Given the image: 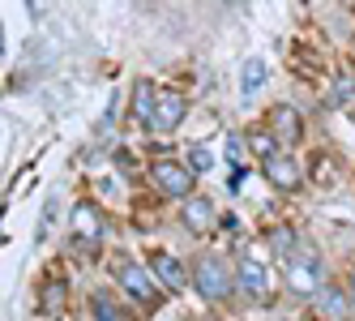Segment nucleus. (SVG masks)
Here are the masks:
<instances>
[{"instance_id":"16","label":"nucleus","mask_w":355,"mask_h":321,"mask_svg":"<svg viewBox=\"0 0 355 321\" xmlns=\"http://www.w3.org/2000/svg\"><path fill=\"white\" fill-rule=\"evenodd\" d=\"M210 167H214V150L210 146H193L189 150V171L197 176V171H210Z\"/></svg>"},{"instance_id":"13","label":"nucleus","mask_w":355,"mask_h":321,"mask_svg":"<svg viewBox=\"0 0 355 321\" xmlns=\"http://www.w3.org/2000/svg\"><path fill=\"white\" fill-rule=\"evenodd\" d=\"M274 133L283 141H300L304 125H300V112L295 107H274Z\"/></svg>"},{"instance_id":"20","label":"nucleus","mask_w":355,"mask_h":321,"mask_svg":"<svg viewBox=\"0 0 355 321\" xmlns=\"http://www.w3.org/2000/svg\"><path fill=\"white\" fill-rule=\"evenodd\" d=\"M240 159H244V146H240V137H227V163H236V167H240Z\"/></svg>"},{"instance_id":"7","label":"nucleus","mask_w":355,"mask_h":321,"mask_svg":"<svg viewBox=\"0 0 355 321\" xmlns=\"http://www.w3.org/2000/svg\"><path fill=\"white\" fill-rule=\"evenodd\" d=\"M180 223H184L189 232L214 227V202H210V197H189V202L180 206Z\"/></svg>"},{"instance_id":"11","label":"nucleus","mask_w":355,"mask_h":321,"mask_svg":"<svg viewBox=\"0 0 355 321\" xmlns=\"http://www.w3.org/2000/svg\"><path fill=\"white\" fill-rule=\"evenodd\" d=\"M155 275L163 279V287H171V291H180L193 275H189V270H184V261L180 257H171V253H159L155 257Z\"/></svg>"},{"instance_id":"14","label":"nucleus","mask_w":355,"mask_h":321,"mask_svg":"<svg viewBox=\"0 0 355 321\" xmlns=\"http://www.w3.org/2000/svg\"><path fill=\"white\" fill-rule=\"evenodd\" d=\"M73 227H78L86 240H98V236H103V223H98V210H94V206H78V210H73Z\"/></svg>"},{"instance_id":"3","label":"nucleus","mask_w":355,"mask_h":321,"mask_svg":"<svg viewBox=\"0 0 355 321\" xmlns=\"http://www.w3.org/2000/svg\"><path fill=\"white\" fill-rule=\"evenodd\" d=\"M150 176H155V184H159L167 197H184V202H189V189H193V171H189V163L159 159L155 167H150Z\"/></svg>"},{"instance_id":"18","label":"nucleus","mask_w":355,"mask_h":321,"mask_svg":"<svg viewBox=\"0 0 355 321\" xmlns=\"http://www.w3.org/2000/svg\"><path fill=\"white\" fill-rule=\"evenodd\" d=\"M94 317H98V321H124V317H120V309H116V304L107 300L103 291L94 295Z\"/></svg>"},{"instance_id":"1","label":"nucleus","mask_w":355,"mask_h":321,"mask_svg":"<svg viewBox=\"0 0 355 321\" xmlns=\"http://www.w3.org/2000/svg\"><path fill=\"white\" fill-rule=\"evenodd\" d=\"M232 270H227V261L223 257H214V253H206V257H197V266H193V287L201 291V300H223V295H232Z\"/></svg>"},{"instance_id":"4","label":"nucleus","mask_w":355,"mask_h":321,"mask_svg":"<svg viewBox=\"0 0 355 321\" xmlns=\"http://www.w3.org/2000/svg\"><path fill=\"white\" fill-rule=\"evenodd\" d=\"M116 283L133 295V300H141V304H155L159 300V291H155V279H150V270L146 266H137V261H120V270H116Z\"/></svg>"},{"instance_id":"2","label":"nucleus","mask_w":355,"mask_h":321,"mask_svg":"<svg viewBox=\"0 0 355 321\" xmlns=\"http://www.w3.org/2000/svg\"><path fill=\"white\" fill-rule=\"evenodd\" d=\"M287 291L291 295H317L321 287H317V279H321V257L313 253V249H300L291 261H287Z\"/></svg>"},{"instance_id":"6","label":"nucleus","mask_w":355,"mask_h":321,"mask_svg":"<svg viewBox=\"0 0 355 321\" xmlns=\"http://www.w3.org/2000/svg\"><path fill=\"white\" fill-rule=\"evenodd\" d=\"M351 304H355L351 291H343V287H334V283L317 291V317H321V321H347V317H351Z\"/></svg>"},{"instance_id":"15","label":"nucleus","mask_w":355,"mask_h":321,"mask_svg":"<svg viewBox=\"0 0 355 321\" xmlns=\"http://www.w3.org/2000/svg\"><path fill=\"white\" fill-rule=\"evenodd\" d=\"M270 249H274L278 257H287V261H291V257L300 253V244H295V232H291V227H274V232H270Z\"/></svg>"},{"instance_id":"5","label":"nucleus","mask_w":355,"mask_h":321,"mask_svg":"<svg viewBox=\"0 0 355 321\" xmlns=\"http://www.w3.org/2000/svg\"><path fill=\"white\" fill-rule=\"evenodd\" d=\"M236 283L252 295V300H266L270 295V275H266V261L261 257H240V266H236Z\"/></svg>"},{"instance_id":"19","label":"nucleus","mask_w":355,"mask_h":321,"mask_svg":"<svg viewBox=\"0 0 355 321\" xmlns=\"http://www.w3.org/2000/svg\"><path fill=\"white\" fill-rule=\"evenodd\" d=\"M56 214H60V202H56V197H52V202H47V206H43V218H39V240L47 236V227H52V223H56Z\"/></svg>"},{"instance_id":"17","label":"nucleus","mask_w":355,"mask_h":321,"mask_svg":"<svg viewBox=\"0 0 355 321\" xmlns=\"http://www.w3.org/2000/svg\"><path fill=\"white\" fill-rule=\"evenodd\" d=\"M248 146H252V150L261 155V163L278 155V146H274V137H270V133H248Z\"/></svg>"},{"instance_id":"10","label":"nucleus","mask_w":355,"mask_h":321,"mask_svg":"<svg viewBox=\"0 0 355 321\" xmlns=\"http://www.w3.org/2000/svg\"><path fill=\"white\" fill-rule=\"evenodd\" d=\"M266 176H270L274 189H300V167H295V159L283 155V150H278L274 159H266Z\"/></svg>"},{"instance_id":"21","label":"nucleus","mask_w":355,"mask_h":321,"mask_svg":"<svg viewBox=\"0 0 355 321\" xmlns=\"http://www.w3.org/2000/svg\"><path fill=\"white\" fill-rule=\"evenodd\" d=\"M351 300H355V275H351Z\"/></svg>"},{"instance_id":"12","label":"nucleus","mask_w":355,"mask_h":321,"mask_svg":"<svg viewBox=\"0 0 355 321\" xmlns=\"http://www.w3.org/2000/svg\"><path fill=\"white\" fill-rule=\"evenodd\" d=\"M261 86H266V60L252 56V60H244V64H240V94H244V98H252Z\"/></svg>"},{"instance_id":"9","label":"nucleus","mask_w":355,"mask_h":321,"mask_svg":"<svg viewBox=\"0 0 355 321\" xmlns=\"http://www.w3.org/2000/svg\"><path fill=\"white\" fill-rule=\"evenodd\" d=\"M180 120H184V98L175 90H163L159 94V112H155V129L171 133V129H180Z\"/></svg>"},{"instance_id":"8","label":"nucleus","mask_w":355,"mask_h":321,"mask_svg":"<svg viewBox=\"0 0 355 321\" xmlns=\"http://www.w3.org/2000/svg\"><path fill=\"white\" fill-rule=\"evenodd\" d=\"M155 112H159V90L150 82H137L133 86V120L141 129H155Z\"/></svg>"}]
</instances>
